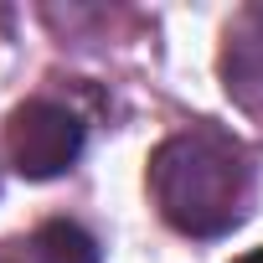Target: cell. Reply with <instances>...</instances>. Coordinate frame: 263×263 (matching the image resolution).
I'll list each match as a JSON object with an SVG mask.
<instances>
[{
  "mask_svg": "<svg viewBox=\"0 0 263 263\" xmlns=\"http://www.w3.org/2000/svg\"><path fill=\"white\" fill-rule=\"evenodd\" d=\"M26 258L31 263H98V242L78 222H47L26 242Z\"/></svg>",
  "mask_w": 263,
  "mask_h": 263,
  "instance_id": "3",
  "label": "cell"
},
{
  "mask_svg": "<svg viewBox=\"0 0 263 263\" xmlns=\"http://www.w3.org/2000/svg\"><path fill=\"white\" fill-rule=\"evenodd\" d=\"M83 150V119L52 98H31L11 114L6 124V155L26 181H52L62 176Z\"/></svg>",
  "mask_w": 263,
  "mask_h": 263,
  "instance_id": "2",
  "label": "cell"
},
{
  "mask_svg": "<svg viewBox=\"0 0 263 263\" xmlns=\"http://www.w3.org/2000/svg\"><path fill=\"white\" fill-rule=\"evenodd\" d=\"M237 263H263V248H253V253H242Z\"/></svg>",
  "mask_w": 263,
  "mask_h": 263,
  "instance_id": "4",
  "label": "cell"
},
{
  "mask_svg": "<svg viewBox=\"0 0 263 263\" xmlns=\"http://www.w3.org/2000/svg\"><path fill=\"white\" fill-rule=\"evenodd\" d=\"M150 191L171 227L191 237H222L232 232L258 191V171L242 140L227 129L196 124L186 135H171L150 160Z\"/></svg>",
  "mask_w": 263,
  "mask_h": 263,
  "instance_id": "1",
  "label": "cell"
}]
</instances>
